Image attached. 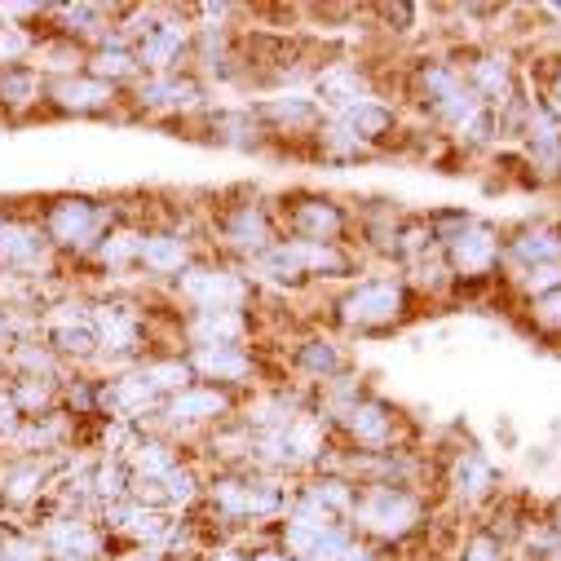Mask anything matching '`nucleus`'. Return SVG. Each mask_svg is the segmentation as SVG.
Listing matches in <instances>:
<instances>
[{"instance_id": "1", "label": "nucleus", "mask_w": 561, "mask_h": 561, "mask_svg": "<svg viewBox=\"0 0 561 561\" xmlns=\"http://www.w3.org/2000/svg\"><path fill=\"white\" fill-rule=\"evenodd\" d=\"M93 328H98V371H128L156 350H169L156 336V310L128 288H93Z\"/></svg>"}, {"instance_id": "2", "label": "nucleus", "mask_w": 561, "mask_h": 561, "mask_svg": "<svg viewBox=\"0 0 561 561\" xmlns=\"http://www.w3.org/2000/svg\"><path fill=\"white\" fill-rule=\"evenodd\" d=\"M36 217H41V230H45L54 256L76 274L93 256L102 234L124 217V204L106 199V195H84V191H58V195L36 199Z\"/></svg>"}, {"instance_id": "3", "label": "nucleus", "mask_w": 561, "mask_h": 561, "mask_svg": "<svg viewBox=\"0 0 561 561\" xmlns=\"http://www.w3.org/2000/svg\"><path fill=\"white\" fill-rule=\"evenodd\" d=\"M420 297L411 293V284L402 278V270H385V274H367L345 284L332 301V323L350 336H380L402 328L407 319H415Z\"/></svg>"}, {"instance_id": "4", "label": "nucleus", "mask_w": 561, "mask_h": 561, "mask_svg": "<svg viewBox=\"0 0 561 561\" xmlns=\"http://www.w3.org/2000/svg\"><path fill=\"white\" fill-rule=\"evenodd\" d=\"M0 278H23V284H45L54 293L76 288L71 284V270L54 256L36 204H19L5 199L0 204Z\"/></svg>"}, {"instance_id": "5", "label": "nucleus", "mask_w": 561, "mask_h": 561, "mask_svg": "<svg viewBox=\"0 0 561 561\" xmlns=\"http://www.w3.org/2000/svg\"><path fill=\"white\" fill-rule=\"evenodd\" d=\"M434 504L425 491H411V486H358V504L350 526L371 539L376 548H407L415 535H425Z\"/></svg>"}, {"instance_id": "6", "label": "nucleus", "mask_w": 561, "mask_h": 561, "mask_svg": "<svg viewBox=\"0 0 561 561\" xmlns=\"http://www.w3.org/2000/svg\"><path fill=\"white\" fill-rule=\"evenodd\" d=\"M169 297L173 306H182V314L186 310H252L261 301V288L248 274V265L204 252L186 274H178L169 284Z\"/></svg>"}, {"instance_id": "7", "label": "nucleus", "mask_w": 561, "mask_h": 561, "mask_svg": "<svg viewBox=\"0 0 561 561\" xmlns=\"http://www.w3.org/2000/svg\"><path fill=\"white\" fill-rule=\"evenodd\" d=\"M208 239H213L217 256H230V261L248 265L284 234H278V221H274V204L256 191H243V195H226V199L213 204Z\"/></svg>"}, {"instance_id": "8", "label": "nucleus", "mask_w": 561, "mask_h": 561, "mask_svg": "<svg viewBox=\"0 0 561 561\" xmlns=\"http://www.w3.org/2000/svg\"><path fill=\"white\" fill-rule=\"evenodd\" d=\"M332 438L341 451L350 456H385V451H402L411 447V430H407V411L393 407L380 393H363L358 402H350L336 420H332Z\"/></svg>"}, {"instance_id": "9", "label": "nucleus", "mask_w": 561, "mask_h": 561, "mask_svg": "<svg viewBox=\"0 0 561 561\" xmlns=\"http://www.w3.org/2000/svg\"><path fill=\"white\" fill-rule=\"evenodd\" d=\"M270 204H274V221H278V234L284 239H297V243H354V234H358L354 208H345L336 195L284 191V195H274Z\"/></svg>"}, {"instance_id": "10", "label": "nucleus", "mask_w": 561, "mask_h": 561, "mask_svg": "<svg viewBox=\"0 0 561 561\" xmlns=\"http://www.w3.org/2000/svg\"><path fill=\"white\" fill-rule=\"evenodd\" d=\"M243 407V393H230L221 385H208V380H195L178 393L164 398V411L156 420V430L169 434L173 443H186V438H208L213 430L230 425Z\"/></svg>"}, {"instance_id": "11", "label": "nucleus", "mask_w": 561, "mask_h": 561, "mask_svg": "<svg viewBox=\"0 0 561 561\" xmlns=\"http://www.w3.org/2000/svg\"><path fill=\"white\" fill-rule=\"evenodd\" d=\"M213 106L208 84L195 71H173V76H142L124 93V119H199Z\"/></svg>"}, {"instance_id": "12", "label": "nucleus", "mask_w": 561, "mask_h": 561, "mask_svg": "<svg viewBox=\"0 0 561 561\" xmlns=\"http://www.w3.org/2000/svg\"><path fill=\"white\" fill-rule=\"evenodd\" d=\"M41 548L49 561H119L124 548L111 539L98 513H58L36 522Z\"/></svg>"}, {"instance_id": "13", "label": "nucleus", "mask_w": 561, "mask_h": 561, "mask_svg": "<svg viewBox=\"0 0 561 561\" xmlns=\"http://www.w3.org/2000/svg\"><path fill=\"white\" fill-rule=\"evenodd\" d=\"M45 119H124V93L93 80L89 71L76 76H45Z\"/></svg>"}, {"instance_id": "14", "label": "nucleus", "mask_w": 561, "mask_h": 561, "mask_svg": "<svg viewBox=\"0 0 561 561\" xmlns=\"http://www.w3.org/2000/svg\"><path fill=\"white\" fill-rule=\"evenodd\" d=\"M456 288H473V284H486V278H495L504 270V234L486 221H469L460 234H451L447 243H438Z\"/></svg>"}, {"instance_id": "15", "label": "nucleus", "mask_w": 561, "mask_h": 561, "mask_svg": "<svg viewBox=\"0 0 561 561\" xmlns=\"http://www.w3.org/2000/svg\"><path fill=\"white\" fill-rule=\"evenodd\" d=\"M199 256H204V248L191 230H182V221H147L142 248H137V274H142L147 284H173Z\"/></svg>"}, {"instance_id": "16", "label": "nucleus", "mask_w": 561, "mask_h": 561, "mask_svg": "<svg viewBox=\"0 0 561 561\" xmlns=\"http://www.w3.org/2000/svg\"><path fill=\"white\" fill-rule=\"evenodd\" d=\"M67 460V456H62ZM62 460L45 456H0V517L32 522V513L45 504L54 473Z\"/></svg>"}, {"instance_id": "17", "label": "nucleus", "mask_w": 561, "mask_h": 561, "mask_svg": "<svg viewBox=\"0 0 561 561\" xmlns=\"http://www.w3.org/2000/svg\"><path fill=\"white\" fill-rule=\"evenodd\" d=\"M252 111L270 133V147L274 142H314V133L328 119L323 106L314 102V93H297V89L274 93L265 102H252Z\"/></svg>"}, {"instance_id": "18", "label": "nucleus", "mask_w": 561, "mask_h": 561, "mask_svg": "<svg viewBox=\"0 0 561 561\" xmlns=\"http://www.w3.org/2000/svg\"><path fill=\"white\" fill-rule=\"evenodd\" d=\"M500 469L491 465V456L486 451H478V447H460L451 460H447V469H443V486L451 491V500L456 504H465V508H486V504H495L500 500Z\"/></svg>"}, {"instance_id": "19", "label": "nucleus", "mask_w": 561, "mask_h": 561, "mask_svg": "<svg viewBox=\"0 0 561 561\" xmlns=\"http://www.w3.org/2000/svg\"><path fill=\"white\" fill-rule=\"evenodd\" d=\"M328 119H336L367 156L389 151L398 137H407L402 111H398L389 98H367V102H358V106H350V111H341V115H328Z\"/></svg>"}, {"instance_id": "20", "label": "nucleus", "mask_w": 561, "mask_h": 561, "mask_svg": "<svg viewBox=\"0 0 561 561\" xmlns=\"http://www.w3.org/2000/svg\"><path fill=\"white\" fill-rule=\"evenodd\" d=\"M354 363L345 354V345L332 336V332H306L301 341H293V354H288V371L297 376V385L306 389H323L328 380L345 376Z\"/></svg>"}, {"instance_id": "21", "label": "nucleus", "mask_w": 561, "mask_h": 561, "mask_svg": "<svg viewBox=\"0 0 561 561\" xmlns=\"http://www.w3.org/2000/svg\"><path fill=\"white\" fill-rule=\"evenodd\" d=\"M191 128H199L213 147H230V151H265L270 147V133L252 106H208L199 119H191Z\"/></svg>"}, {"instance_id": "22", "label": "nucleus", "mask_w": 561, "mask_h": 561, "mask_svg": "<svg viewBox=\"0 0 561 561\" xmlns=\"http://www.w3.org/2000/svg\"><path fill=\"white\" fill-rule=\"evenodd\" d=\"M45 111V71L36 62L0 71V119L23 124Z\"/></svg>"}, {"instance_id": "23", "label": "nucleus", "mask_w": 561, "mask_h": 561, "mask_svg": "<svg viewBox=\"0 0 561 561\" xmlns=\"http://www.w3.org/2000/svg\"><path fill=\"white\" fill-rule=\"evenodd\" d=\"M84 71H89L93 80H102V84L119 89V93H128L137 80H142V67H137V58H133V45H128V36H124V32H111V36H102V41L89 49V58H84Z\"/></svg>"}, {"instance_id": "24", "label": "nucleus", "mask_w": 561, "mask_h": 561, "mask_svg": "<svg viewBox=\"0 0 561 561\" xmlns=\"http://www.w3.org/2000/svg\"><path fill=\"white\" fill-rule=\"evenodd\" d=\"M504 265L513 274L539 270V265H561V230L552 226H522L504 234Z\"/></svg>"}, {"instance_id": "25", "label": "nucleus", "mask_w": 561, "mask_h": 561, "mask_svg": "<svg viewBox=\"0 0 561 561\" xmlns=\"http://www.w3.org/2000/svg\"><path fill=\"white\" fill-rule=\"evenodd\" d=\"M0 367H5L10 376H36V380H58V385L71 380V367L41 336H27V341L10 345L5 354H0Z\"/></svg>"}, {"instance_id": "26", "label": "nucleus", "mask_w": 561, "mask_h": 561, "mask_svg": "<svg viewBox=\"0 0 561 561\" xmlns=\"http://www.w3.org/2000/svg\"><path fill=\"white\" fill-rule=\"evenodd\" d=\"M10 402L19 407L23 420H36V415H49L62 407V385L58 380H36V376H14L10 380Z\"/></svg>"}, {"instance_id": "27", "label": "nucleus", "mask_w": 561, "mask_h": 561, "mask_svg": "<svg viewBox=\"0 0 561 561\" xmlns=\"http://www.w3.org/2000/svg\"><path fill=\"white\" fill-rule=\"evenodd\" d=\"M36 49H41V32H36V27L0 19V71L36 62Z\"/></svg>"}, {"instance_id": "28", "label": "nucleus", "mask_w": 561, "mask_h": 561, "mask_svg": "<svg viewBox=\"0 0 561 561\" xmlns=\"http://www.w3.org/2000/svg\"><path fill=\"white\" fill-rule=\"evenodd\" d=\"M456 561H513V548H508L500 535H491L486 526H473L469 539L460 543Z\"/></svg>"}, {"instance_id": "29", "label": "nucleus", "mask_w": 561, "mask_h": 561, "mask_svg": "<svg viewBox=\"0 0 561 561\" xmlns=\"http://www.w3.org/2000/svg\"><path fill=\"white\" fill-rule=\"evenodd\" d=\"M526 310H530V323H535V328H543V332H561V288H552V293L526 301Z\"/></svg>"}, {"instance_id": "30", "label": "nucleus", "mask_w": 561, "mask_h": 561, "mask_svg": "<svg viewBox=\"0 0 561 561\" xmlns=\"http://www.w3.org/2000/svg\"><path fill=\"white\" fill-rule=\"evenodd\" d=\"M415 14H420L415 5H380V10H376V19L385 23V32H398V36L415 27Z\"/></svg>"}, {"instance_id": "31", "label": "nucleus", "mask_w": 561, "mask_h": 561, "mask_svg": "<svg viewBox=\"0 0 561 561\" xmlns=\"http://www.w3.org/2000/svg\"><path fill=\"white\" fill-rule=\"evenodd\" d=\"M248 561H297L293 552H284V548H278L270 535H261V543L256 548H248Z\"/></svg>"}, {"instance_id": "32", "label": "nucleus", "mask_w": 561, "mask_h": 561, "mask_svg": "<svg viewBox=\"0 0 561 561\" xmlns=\"http://www.w3.org/2000/svg\"><path fill=\"white\" fill-rule=\"evenodd\" d=\"M543 102H548V106L561 115V67L552 71V80H548V89H543Z\"/></svg>"}, {"instance_id": "33", "label": "nucleus", "mask_w": 561, "mask_h": 561, "mask_svg": "<svg viewBox=\"0 0 561 561\" xmlns=\"http://www.w3.org/2000/svg\"><path fill=\"white\" fill-rule=\"evenodd\" d=\"M548 526H552V530H557V535H561V504H557V508H552V522H548Z\"/></svg>"}]
</instances>
